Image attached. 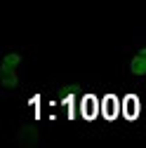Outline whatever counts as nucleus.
Listing matches in <instances>:
<instances>
[{"label": "nucleus", "mask_w": 146, "mask_h": 148, "mask_svg": "<svg viewBox=\"0 0 146 148\" xmlns=\"http://www.w3.org/2000/svg\"><path fill=\"white\" fill-rule=\"evenodd\" d=\"M139 38H141V40H146V33H144V35H139Z\"/></svg>", "instance_id": "obj_4"}, {"label": "nucleus", "mask_w": 146, "mask_h": 148, "mask_svg": "<svg viewBox=\"0 0 146 148\" xmlns=\"http://www.w3.org/2000/svg\"><path fill=\"white\" fill-rule=\"evenodd\" d=\"M139 87H141V92H144V94H146V80H144V82H141Z\"/></svg>", "instance_id": "obj_3"}, {"label": "nucleus", "mask_w": 146, "mask_h": 148, "mask_svg": "<svg viewBox=\"0 0 146 148\" xmlns=\"http://www.w3.org/2000/svg\"><path fill=\"white\" fill-rule=\"evenodd\" d=\"M26 87V47H5L0 52V94L17 97Z\"/></svg>", "instance_id": "obj_1"}, {"label": "nucleus", "mask_w": 146, "mask_h": 148, "mask_svg": "<svg viewBox=\"0 0 146 148\" xmlns=\"http://www.w3.org/2000/svg\"><path fill=\"white\" fill-rule=\"evenodd\" d=\"M125 52H127V57L123 64V75L127 82L139 87L146 80V40L134 38L130 47H125Z\"/></svg>", "instance_id": "obj_2"}]
</instances>
